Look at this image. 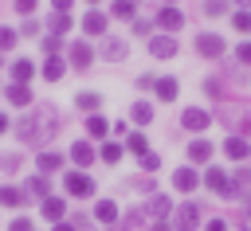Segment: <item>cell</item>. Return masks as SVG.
I'll return each instance as SVG.
<instances>
[{"label": "cell", "instance_id": "cell-1", "mask_svg": "<svg viewBox=\"0 0 251 231\" xmlns=\"http://www.w3.org/2000/svg\"><path fill=\"white\" fill-rule=\"evenodd\" d=\"M55 133H59V114H55L51 106L31 110V114L20 117V125H16V137L27 141V145H43V141H51Z\"/></svg>", "mask_w": 251, "mask_h": 231}, {"label": "cell", "instance_id": "cell-2", "mask_svg": "<svg viewBox=\"0 0 251 231\" xmlns=\"http://www.w3.org/2000/svg\"><path fill=\"white\" fill-rule=\"evenodd\" d=\"M63 188H67V196H75V200H86V196H94V180L82 172V168H67L63 172Z\"/></svg>", "mask_w": 251, "mask_h": 231}, {"label": "cell", "instance_id": "cell-3", "mask_svg": "<svg viewBox=\"0 0 251 231\" xmlns=\"http://www.w3.org/2000/svg\"><path fill=\"white\" fill-rule=\"evenodd\" d=\"M224 51H227V43H224L216 31H200V35H196V55H200V59H220Z\"/></svg>", "mask_w": 251, "mask_h": 231}, {"label": "cell", "instance_id": "cell-4", "mask_svg": "<svg viewBox=\"0 0 251 231\" xmlns=\"http://www.w3.org/2000/svg\"><path fill=\"white\" fill-rule=\"evenodd\" d=\"M67 63H71L75 70H86V67H94V47H90L86 39H75V43L67 47Z\"/></svg>", "mask_w": 251, "mask_h": 231}, {"label": "cell", "instance_id": "cell-5", "mask_svg": "<svg viewBox=\"0 0 251 231\" xmlns=\"http://www.w3.org/2000/svg\"><path fill=\"white\" fill-rule=\"evenodd\" d=\"M180 125H184L188 133H204V129L212 125V114H208V110H200V106H188V110L180 114Z\"/></svg>", "mask_w": 251, "mask_h": 231}, {"label": "cell", "instance_id": "cell-6", "mask_svg": "<svg viewBox=\"0 0 251 231\" xmlns=\"http://www.w3.org/2000/svg\"><path fill=\"white\" fill-rule=\"evenodd\" d=\"M157 27H161L165 35L180 31V27H184V12H180V8H173V4H165V8L157 12Z\"/></svg>", "mask_w": 251, "mask_h": 231}, {"label": "cell", "instance_id": "cell-7", "mask_svg": "<svg viewBox=\"0 0 251 231\" xmlns=\"http://www.w3.org/2000/svg\"><path fill=\"white\" fill-rule=\"evenodd\" d=\"M176 51H180L176 35H165V31H161V35H153V39H149V55H153V59H173Z\"/></svg>", "mask_w": 251, "mask_h": 231}, {"label": "cell", "instance_id": "cell-8", "mask_svg": "<svg viewBox=\"0 0 251 231\" xmlns=\"http://www.w3.org/2000/svg\"><path fill=\"white\" fill-rule=\"evenodd\" d=\"M173 188H176V192H196V188H200V172H196L192 164H180V168L173 172Z\"/></svg>", "mask_w": 251, "mask_h": 231}, {"label": "cell", "instance_id": "cell-9", "mask_svg": "<svg viewBox=\"0 0 251 231\" xmlns=\"http://www.w3.org/2000/svg\"><path fill=\"white\" fill-rule=\"evenodd\" d=\"M227 180H231V176H227L220 164H208V168H204V176H200V184H204V188H212L216 196H224V192H227Z\"/></svg>", "mask_w": 251, "mask_h": 231}, {"label": "cell", "instance_id": "cell-10", "mask_svg": "<svg viewBox=\"0 0 251 231\" xmlns=\"http://www.w3.org/2000/svg\"><path fill=\"white\" fill-rule=\"evenodd\" d=\"M39 215H43L47 223H63V215H67V200H63V196H47V200H39Z\"/></svg>", "mask_w": 251, "mask_h": 231}, {"label": "cell", "instance_id": "cell-11", "mask_svg": "<svg viewBox=\"0 0 251 231\" xmlns=\"http://www.w3.org/2000/svg\"><path fill=\"white\" fill-rule=\"evenodd\" d=\"M106 27H110V16H106V12L90 8V12L82 16V31H86V35H102V39H106Z\"/></svg>", "mask_w": 251, "mask_h": 231}, {"label": "cell", "instance_id": "cell-12", "mask_svg": "<svg viewBox=\"0 0 251 231\" xmlns=\"http://www.w3.org/2000/svg\"><path fill=\"white\" fill-rule=\"evenodd\" d=\"M71 161L86 172V168L98 161V153H94V145H90V141H75V145H71Z\"/></svg>", "mask_w": 251, "mask_h": 231}, {"label": "cell", "instance_id": "cell-13", "mask_svg": "<svg viewBox=\"0 0 251 231\" xmlns=\"http://www.w3.org/2000/svg\"><path fill=\"white\" fill-rule=\"evenodd\" d=\"M82 125H86V137H90V141H106V137H110V125H114V121H106L102 114H90V117H86Z\"/></svg>", "mask_w": 251, "mask_h": 231}, {"label": "cell", "instance_id": "cell-14", "mask_svg": "<svg viewBox=\"0 0 251 231\" xmlns=\"http://www.w3.org/2000/svg\"><path fill=\"white\" fill-rule=\"evenodd\" d=\"M212 153H216V145H212L208 137H196V141L188 145V161H192V164H208Z\"/></svg>", "mask_w": 251, "mask_h": 231}, {"label": "cell", "instance_id": "cell-15", "mask_svg": "<svg viewBox=\"0 0 251 231\" xmlns=\"http://www.w3.org/2000/svg\"><path fill=\"white\" fill-rule=\"evenodd\" d=\"M126 51H129V43H126V39H114V35H106V39H102V59L122 63V59H126Z\"/></svg>", "mask_w": 251, "mask_h": 231}, {"label": "cell", "instance_id": "cell-16", "mask_svg": "<svg viewBox=\"0 0 251 231\" xmlns=\"http://www.w3.org/2000/svg\"><path fill=\"white\" fill-rule=\"evenodd\" d=\"M39 74H43L47 82H59V78L67 74V59H59V55H47V59H43V67H39Z\"/></svg>", "mask_w": 251, "mask_h": 231}, {"label": "cell", "instance_id": "cell-17", "mask_svg": "<svg viewBox=\"0 0 251 231\" xmlns=\"http://www.w3.org/2000/svg\"><path fill=\"white\" fill-rule=\"evenodd\" d=\"M153 94H157L161 102H176V94H180V82H176L173 74H165V78H157V82H153Z\"/></svg>", "mask_w": 251, "mask_h": 231}, {"label": "cell", "instance_id": "cell-18", "mask_svg": "<svg viewBox=\"0 0 251 231\" xmlns=\"http://www.w3.org/2000/svg\"><path fill=\"white\" fill-rule=\"evenodd\" d=\"M75 106L90 117V114H98V110H102V94H98V90H78V94H75Z\"/></svg>", "mask_w": 251, "mask_h": 231}, {"label": "cell", "instance_id": "cell-19", "mask_svg": "<svg viewBox=\"0 0 251 231\" xmlns=\"http://www.w3.org/2000/svg\"><path fill=\"white\" fill-rule=\"evenodd\" d=\"M224 153H227L231 161H247V157H251V145H247V137H239V133H231V137L224 141Z\"/></svg>", "mask_w": 251, "mask_h": 231}, {"label": "cell", "instance_id": "cell-20", "mask_svg": "<svg viewBox=\"0 0 251 231\" xmlns=\"http://www.w3.org/2000/svg\"><path fill=\"white\" fill-rule=\"evenodd\" d=\"M24 192H27V196H35V200H47V196H51V180H47L43 172H35V176H27V180H24Z\"/></svg>", "mask_w": 251, "mask_h": 231}, {"label": "cell", "instance_id": "cell-21", "mask_svg": "<svg viewBox=\"0 0 251 231\" xmlns=\"http://www.w3.org/2000/svg\"><path fill=\"white\" fill-rule=\"evenodd\" d=\"M200 223V208L196 204H180L176 208V231H192Z\"/></svg>", "mask_w": 251, "mask_h": 231}, {"label": "cell", "instance_id": "cell-22", "mask_svg": "<svg viewBox=\"0 0 251 231\" xmlns=\"http://www.w3.org/2000/svg\"><path fill=\"white\" fill-rule=\"evenodd\" d=\"M4 98L12 106H31V86H20V82H8L4 86Z\"/></svg>", "mask_w": 251, "mask_h": 231}, {"label": "cell", "instance_id": "cell-23", "mask_svg": "<svg viewBox=\"0 0 251 231\" xmlns=\"http://www.w3.org/2000/svg\"><path fill=\"white\" fill-rule=\"evenodd\" d=\"M35 164H39V172L47 176V172H59L63 168V153H55V149H43L39 157H35Z\"/></svg>", "mask_w": 251, "mask_h": 231}, {"label": "cell", "instance_id": "cell-24", "mask_svg": "<svg viewBox=\"0 0 251 231\" xmlns=\"http://www.w3.org/2000/svg\"><path fill=\"white\" fill-rule=\"evenodd\" d=\"M94 219L106 223V227H114V223H118V204H114V200H98V204H94Z\"/></svg>", "mask_w": 251, "mask_h": 231}, {"label": "cell", "instance_id": "cell-25", "mask_svg": "<svg viewBox=\"0 0 251 231\" xmlns=\"http://www.w3.org/2000/svg\"><path fill=\"white\" fill-rule=\"evenodd\" d=\"M31 74H35V63H31V59H16V63H12V82L27 86V82H31Z\"/></svg>", "mask_w": 251, "mask_h": 231}, {"label": "cell", "instance_id": "cell-26", "mask_svg": "<svg viewBox=\"0 0 251 231\" xmlns=\"http://www.w3.org/2000/svg\"><path fill=\"white\" fill-rule=\"evenodd\" d=\"M24 200H27L24 188H16V184H4V188H0V204H4V208H20Z\"/></svg>", "mask_w": 251, "mask_h": 231}, {"label": "cell", "instance_id": "cell-27", "mask_svg": "<svg viewBox=\"0 0 251 231\" xmlns=\"http://www.w3.org/2000/svg\"><path fill=\"white\" fill-rule=\"evenodd\" d=\"M71 27H75V20H71V16H63V12H55V16L47 20V31H51V35H59V39H63Z\"/></svg>", "mask_w": 251, "mask_h": 231}, {"label": "cell", "instance_id": "cell-28", "mask_svg": "<svg viewBox=\"0 0 251 231\" xmlns=\"http://www.w3.org/2000/svg\"><path fill=\"white\" fill-rule=\"evenodd\" d=\"M122 153H126V145H118V141H102V149H98V161H106V164H118V161H122Z\"/></svg>", "mask_w": 251, "mask_h": 231}, {"label": "cell", "instance_id": "cell-29", "mask_svg": "<svg viewBox=\"0 0 251 231\" xmlns=\"http://www.w3.org/2000/svg\"><path fill=\"white\" fill-rule=\"evenodd\" d=\"M110 16H118V20H137V0H114V8H110Z\"/></svg>", "mask_w": 251, "mask_h": 231}, {"label": "cell", "instance_id": "cell-30", "mask_svg": "<svg viewBox=\"0 0 251 231\" xmlns=\"http://www.w3.org/2000/svg\"><path fill=\"white\" fill-rule=\"evenodd\" d=\"M169 211H173L169 196H153V200H149V208H145V215H153V219H165Z\"/></svg>", "mask_w": 251, "mask_h": 231}, {"label": "cell", "instance_id": "cell-31", "mask_svg": "<svg viewBox=\"0 0 251 231\" xmlns=\"http://www.w3.org/2000/svg\"><path fill=\"white\" fill-rule=\"evenodd\" d=\"M129 117H133L137 125H149V121H153V106H149V102H133V106H129Z\"/></svg>", "mask_w": 251, "mask_h": 231}, {"label": "cell", "instance_id": "cell-32", "mask_svg": "<svg viewBox=\"0 0 251 231\" xmlns=\"http://www.w3.org/2000/svg\"><path fill=\"white\" fill-rule=\"evenodd\" d=\"M126 149H129L133 157H141V153H149V141H145V133H129V137H126Z\"/></svg>", "mask_w": 251, "mask_h": 231}, {"label": "cell", "instance_id": "cell-33", "mask_svg": "<svg viewBox=\"0 0 251 231\" xmlns=\"http://www.w3.org/2000/svg\"><path fill=\"white\" fill-rule=\"evenodd\" d=\"M137 164H141V172H157V168H161V157L149 149V153H141V157H137Z\"/></svg>", "mask_w": 251, "mask_h": 231}, {"label": "cell", "instance_id": "cell-34", "mask_svg": "<svg viewBox=\"0 0 251 231\" xmlns=\"http://www.w3.org/2000/svg\"><path fill=\"white\" fill-rule=\"evenodd\" d=\"M231 27L247 35V31H251V12H239V8H235V12H231Z\"/></svg>", "mask_w": 251, "mask_h": 231}, {"label": "cell", "instance_id": "cell-35", "mask_svg": "<svg viewBox=\"0 0 251 231\" xmlns=\"http://www.w3.org/2000/svg\"><path fill=\"white\" fill-rule=\"evenodd\" d=\"M20 43V31H12V27H0V51H12Z\"/></svg>", "mask_w": 251, "mask_h": 231}, {"label": "cell", "instance_id": "cell-36", "mask_svg": "<svg viewBox=\"0 0 251 231\" xmlns=\"http://www.w3.org/2000/svg\"><path fill=\"white\" fill-rule=\"evenodd\" d=\"M39 47H43V55H59V51H63V39H59V35H43Z\"/></svg>", "mask_w": 251, "mask_h": 231}, {"label": "cell", "instance_id": "cell-37", "mask_svg": "<svg viewBox=\"0 0 251 231\" xmlns=\"http://www.w3.org/2000/svg\"><path fill=\"white\" fill-rule=\"evenodd\" d=\"M227 12V0H204V16H224Z\"/></svg>", "mask_w": 251, "mask_h": 231}, {"label": "cell", "instance_id": "cell-38", "mask_svg": "<svg viewBox=\"0 0 251 231\" xmlns=\"http://www.w3.org/2000/svg\"><path fill=\"white\" fill-rule=\"evenodd\" d=\"M204 94H212V98H224V82H220V78H204Z\"/></svg>", "mask_w": 251, "mask_h": 231}, {"label": "cell", "instance_id": "cell-39", "mask_svg": "<svg viewBox=\"0 0 251 231\" xmlns=\"http://www.w3.org/2000/svg\"><path fill=\"white\" fill-rule=\"evenodd\" d=\"M0 168H4V172H16V168H20V153H4V157H0Z\"/></svg>", "mask_w": 251, "mask_h": 231}, {"label": "cell", "instance_id": "cell-40", "mask_svg": "<svg viewBox=\"0 0 251 231\" xmlns=\"http://www.w3.org/2000/svg\"><path fill=\"white\" fill-rule=\"evenodd\" d=\"M235 63L251 67V43H235Z\"/></svg>", "mask_w": 251, "mask_h": 231}, {"label": "cell", "instance_id": "cell-41", "mask_svg": "<svg viewBox=\"0 0 251 231\" xmlns=\"http://www.w3.org/2000/svg\"><path fill=\"white\" fill-rule=\"evenodd\" d=\"M133 35H149V39H153V23L137 16V20H133Z\"/></svg>", "mask_w": 251, "mask_h": 231}, {"label": "cell", "instance_id": "cell-42", "mask_svg": "<svg viewBox=\"0 0 251 231\" xmlns=\"http://www.w3.org/2000/svg\"><path fill=\"white\" fill-rule=\"evenodd\" d=\"M8 231H35V223H31V219H24V215H16V219L8 223Z\"/></svg>", "mask_w": 251, "mask_h": 231}, {"label": "cell", "instance_id": "cell-43", "mask_svg": "<svg viewBox=\"0 0 251 231\" xmlns=\"http://www.w3.org/2000/svg\"><path fill=\"white\" fill-rule=\"evenodd\" d=\"M35 4H39V0H12V8H16L20 16H31V12H35Z\"/></svg>", "mask_w": 251, "mask_h": 231}, {"label": "cell", "instance_id": "cell-44", "mask_svg": "<svg viewBox=\"0 0 251 231\" xmlns=\"http://www.w3.org/2000/svg\"><path fill=\"white\" fill-rule=\"evenodd\" d=\"M129 188H137V192H153L157 184H153L149 176H137V180H129Z\"/></svg>", "mask_w": 251, "mask_h": 231}, {"label": "cell", "instance_id": "cell-45", "mask_svg": "<svg viewBox=\"0 0 251 231\" xmlns=\"http://www.w3.org/2000/svg\"><path fill=\"white\" fill-rule=\"evenodd\" d=\"M20 35H39V20H24V27H20Z\"/></svg>", "mask_w": 251, "mask_h": 231}, {"label": "cell", "instance_id": "cell-46", "mask_svg": "<svg viewBox=\"0 0 251 231\" xmlns=\"http://www.w3.org/2000/svg\"><path fill=\"white\" fill-rule=\"evenodd\" d=\"M204 231H227V223H224V219H208V223H204Z\"/></svg>", "mask_w": 251, "mask_h": 231}, {"label": "cell", "instance_id": "cell-47", "mask_svg": "<svg viewBox=\"0 0 251 231\" xmlns=\"http://www.w3.org/2000/svg\"><path fill=\"white\" fill-rule=\"evenodd\" d=\"M51 4H55V12H63V16H71V4H75V0H51Z\"/></svg>", "mask_w": 251, "mask_h": 231}, {"label": "cell", "instance_id": "cell-48", "mask_svg": "<svg viewBox=\"0 0 251 231\" xmlns=\"http://www.w3.org/2000/svg\"><path fill=\"white\" fill-rule=\"evenodd\" d=\"M153 82H157L153 74H141V78H137V86H141V90H153Z\"/></svg>", "mask_w": 251, "mask_h": 231}, {"label": "cell", "instance_id": "cell-49", "mask_svg": "<svg viewBox=\"0 0 251 231\" xmlns=\"http://www.w3.org/2000/svg\"><path fill=\"white\" fill-rule=\"evenodd\" d=\"M8 125H12V121H8V114H0V137L8 133Z\"/></svg>", "mask_w": 251, "mask_h": 231}, {"label": "cell", "instance_id": "cell-50", "mask_svg": "<svg viewBox=\"0 0 251 231\" xmlns=\"http://www.w3.org/2000/svg\"><path fill=\"white\" fill-rule=\"evenodd\" d=\"M51 231H78V227H75V223H55Z\"/></svg>", "mask_w": 251, "mask_h": 231}, {"label": "cell", "instance_id": "cell-51", "mask_svg": "<svg viewBox=\"0 0 251 231\" xmlns=\"http://www.w3.org/2000/svg\"><path fill=\"white\" fill-rule=\"evenodd\" d=\"M239 129H243V133H251V114H247V117L239 121Z\"/></svg>", "mask_w": 251, "mask_h": 231}, {"label": "cell", "instance_id": "cell-52", "mask_svg": "<svg viewBox=\"0 0 251 231\" xmlns=\"http://www.w3.org/2000/svg\"><path fill=\"white\" fill-rule=\"evenodd\" d=\"M235 8H239V12H247V8H251V0H235Z\"/></svg>", "mask_w": 251, "mask_h": 231}, {"label": "cell", "instance_id": "cell-53", "mask_svg": "<svg viewBox=\"0 0 251 231\" xmlns=\"http://www.w3.org/2000/svg\"><path fill=\"white\" fill-rule=\"evenodd\" d=\"M247 184H251V168H247Z\"/></svg>", "mask_w": 251, "mask_h": 231}, {"label": "cell", "instance_id": "cell-54", "mask_svg": "<svg viewBox=\"0 0 251 231\" xmlns=\"http://www.w3.org/2000/svg\"><path fill=\"white\" fill-rule=\"evenodd\" d=\"M165 4H173V8H176V0H165Z\"/></svg>", "mask_w": 251, "mask_h": 231}, {"label": "cell", "instance_id": "cell-55", "mask_svg": "<svg viewBox=\"0 0 251 231\" xmlns=\"http://www.w3.org/2000/svg\"><path fill=\"white\" fill-rule=\"evenodd\" d=\"M239 231H251V227H239Z\"/></svg>", "mask_w": 251, "mask_h": 231}, {"label": "cell", "instance_id": "cell-56", "mask_svg": "<svg viewBox=\"0 0 251 231\" xmlns=\"http://www.w3.org/2000/svg\"><path fill=\"white\" fill-rule=\"evenodd\" d=\"M86 4H98V0H86Z\"/></svg>", "mask_w": 251, "mask_h": 231}]
</instances>
